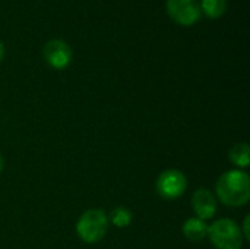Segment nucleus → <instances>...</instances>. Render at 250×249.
<instances>
[{
	"instance_id": "obj_2",
	"label": "nucleus",
	"mask_w": 250,
	"mask_h": 249,
	"mask_svg": "<svg viewBox=\"0 0 250 249\" xmlns=\"http://www.w3.org/2000/svg\"><path fill=\"white\" fill-rule=\"evenodd\" d=\"M108 216L104 210H86L76 223V233L85 244H97L107 235Z\"/></svg>"
},
{
	"instance_id": "obj_3",
	"label": "nucleus",
	"mask_w": 250,
	"mask_h": 249,
	"mask_svg": "<svg viewBox=\"0 0 250 249\" xmlns=\"http://www.w3.org/2000/svg\"><path fill=\"white\" fill-rule=\"evenodd\" d=\"M215 249H242L243 235L239 225L231 219L215 220L208 226V235Z\"/></svg>"
},
{
	"instance_id": "obj_14",
	"label": "nucleus",
	"mask_w": 250,
	"mask_h": 249,
	"mask_svg": "<svg viewBox=\"0 0 250 249\" xmlns=\"http://www.w3.org/2000/svg\"><path fill=\"white\" fill-rule=\"evenodd\" d=\"M3 167H4V160H3V156L0 154V173L3 172Z\"/></svg>"
},
{
	"instance_id": "obj_13",
	"label": "nucleus",
	"mask_w": 250,
	"mask_h": 249,
	"mask_svg": "<svg viewBox=\"0 0 250 249\" xmlns=\"http://www.w3.org/2000/svg\"><path fill=\"white\" fill-rule=\"evenodd\" d=\"M3 56H4V45H3V43L0 41V62H1Z\"/></svg>"
},
{
	"instance_id": "obj_4",
	"label": "nucleus",
	"mask_w": 250,
	"mask_h": 249,
	"mask_svg": "<svg viewBox=\"0 0 250 249\" xmlns=\"http://www.w3.org/2000/svg\"><path fill=\"white\" fill-rule=\"evenodd\" d=\"M188 188V179L186 176L177 170V169H168L164 170L155 182L157 194L167 201H173L180 198Z\"/></svg>"
},
{
	"instance_id": "obj_10",
	"label": "nucleus",
	"mask_w": 250,
	"mask_h": 249,
	"mask_svg": "<svg viewBox=\"0 0 250 249\" xmlns=\"http://www.w3.org/2000/svg\"><path fill=\"white\" fill-rule=\"evenodd\" d=\"M199 4H201V10L209 19H218L227 10V0H202Z\"/></svg>"
},
{
	"instance_id": "obj_6",
	"label": "nucleus",
	"mask_w": 250,
	"mask_h": 249,
	"mask_svg": "<svg viewBox=\"0 0 250 249\" xmlns=\"http://www.w3.org/2000/svg\"><path fill=\"white\" fill-rule=\"evenodd\" d=\"M42 53H44V59L47 65L57 70L66 69L72 63V59H73V51L70 45L64 40H60V38L47 41Z\"/></svg>"
},
{
	"instance_id": "obj_5",
	"label": "nucleus",
	"mask_w": 250,
	"mask_h": 249,
	"mask_svg": "<svg viewBox=\"0 0 250 249\" xmlns=\"http://www.w3.org/2000/svg\"><path fill=\"white\" fill-rule=\"evenodd\" d=\"M166 10L168 16L182 26L195 25L202 18V10L198 0H167Z\"/></svg>"
},
{
	"instance_id": "obj_11",
	"label": "nucleus",
	"mask_w": 250,
	"mask_h": 249,
	"mask_svg": "<svg viewBox=\"0 0 250 249\" xmlns=\"http://www.w3.org/2000/svg\"><path fill=\"white\" fill-rule=\"evenodd\" d=\"M132 211L126 207H116L110 214V222L119 229L127 227L132 223Z\"/></svg>"
},
{
	"instance_id": "obj_1",
	"label": "nucleus",
	"mask_w": 250,
	"mask_h": 249,
	"mask_svg": "<svg viewBox=\"0 0 250 249\" xmlns=\"http://www.w3.org/2000/svg\"><path fill=\"white\" fill-rule=\"evenodd\" d=\"M218 200L229 207H243L250 200V178L243 170L223 173L215 185Z\"/></svg>"
},
{
	"instance_id": "obj_7",
	"label": "nucleus",
	"mask_w": 250,
	"mask_h": 249,
	"mask_svg": "<svg viewBox=\"0 0 250 249\" xmlns=\"http://www.w3.org/2000/svg\"><path fill=\"white\" fill-rule=\"evenodd\" d=\"M192 208L196 213L198 219H201L204 222L212 219L217 213L215 195L205 188L196 189L193 192V197H192Z\"/></svg>"
},
{
	"instance_id": "obj_8",
	"label": "nucleus",
	"mask_w": 250,
	"mask_h": 249,
	"mask_svg": "<svg viewBox=\"0 0 250 249\" xmlns=\"http://www.w3.org/2000/svg\"><path fill=\"white\" fill-rule=\"evenodd\" d=\"M182 232L185 238L190 242H201L207 238L208 235V226L205 225L204 220L198 217H190L183 223Z\"/></svg>"
},
{
	"instance_id": "obj_12",
	"label": "nucleus",
	"mask_w": 250,
	"mask_h": 249,
	"mask_svg": "<svg viewBox=\"0 0 250 249\" xmlns=\"http://www.w3.org/2000/svg\"><path fill=\"white\" fill-rule=\"evenodd\" d=\"M250 217L249 216H246L245 217V220H243V230H242V235H243V239H246V241H250Z\"/></svg>"
},
{
	"instance_id": "obj_9",
	"label": "nucleus",
	"mask_w": 250,
	"mask_h": 249,
	"mask_svg": "<svg viewBox=\"0 0 250 249\" xmlns=\"http://www.w3.org/2000/svg\"><path fill=\"white\" fill-rule=\"evenodd\" d=\"M229 158L233 164L239 166V167H249L250 164V148L246 142H239L236 145L231 147V150L229 151Z\"/></svg>"
}]
</instances>
